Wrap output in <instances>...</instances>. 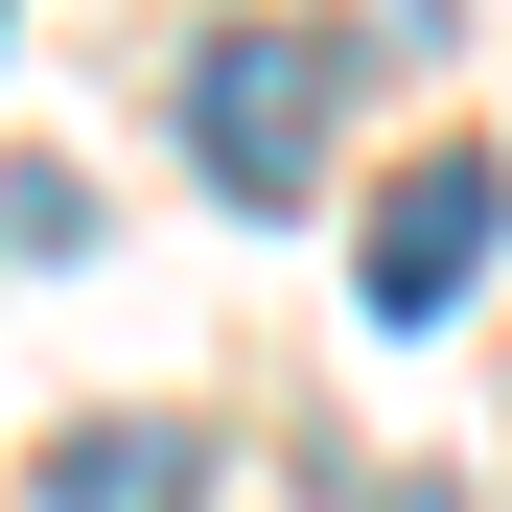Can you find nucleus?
<instances>
[{"label":"nucleus","mask_w":512,"mask_h":512,"mask_svg":"<svg viewBox=\"0 0 512 512\" xmlns=\"http://www.w3.org/2000/svg\"><path fill=\"white\" fill-rule=\"evenodd\" d=\"M326 94H350V70H326L303 24H210V47H187V140H210V187L280 210L303 163H326Z\"/></svg>","instance_id":"nucleus-1"},{"label":"nucleus","mask_w":512,"mask_h":512,"mask_svg":"<svg viewBox=\"0 0 512 512\" xmlns=\"http://www.w3.org/2000/svg\"><path fill=\"white\" fill-rule=\"evenodd\" d=\"M489 233H512V187H489V140H443V163H396V187H373V256H350V280H373V326H443V303L489 280Z\"/></svg>","instance_id":"nucleus-2"},{"label":"nucleus","mask_w":512,"mask_h":512,"mask_svg":"<svg viewBox=\"0 0 512 512\" xmlns=\"http://www.w3.org/2000/svg\"><path fill=\"white\" fill-rule=\"evenodd\" d=\"M47 512H187V419H94V443H47Z\"/></svg>","instance_id":"nucleus-3"},{"label":"nucleus","mask_w":512,"mask_h":512,"mask_svg":"<svg viewBox=\"0 0 512 512\" xmlns=\"http://www.w3.org/2000/svg\"><path fill=\"white\" fill-rule=\"evenodd\" d=\"M373 24H443V0H373Z\"/></svg>","instance_id":"nucleus-4"}]
</instances>
